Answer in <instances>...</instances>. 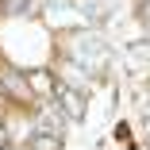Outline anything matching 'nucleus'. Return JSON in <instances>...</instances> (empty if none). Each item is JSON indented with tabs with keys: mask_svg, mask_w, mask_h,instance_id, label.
Returning <instances> with one entry per match:
<instances>
[{
	"mask_svg": "<svg viewBox=\"0 0 150 150\" xmlns=\"http://www.w3.org/2000/svg\"><path fill=\"white\" fill-rule=\"evenodd\" d=\"M35 150H58V142H54L50 135H39V139H35Z\"/></svg>",
	"mask_w": 150,
	"mask_h": 150,
	"instance_id": "f257e3e1",
	"label": "nucleus"
}]
</instances>
